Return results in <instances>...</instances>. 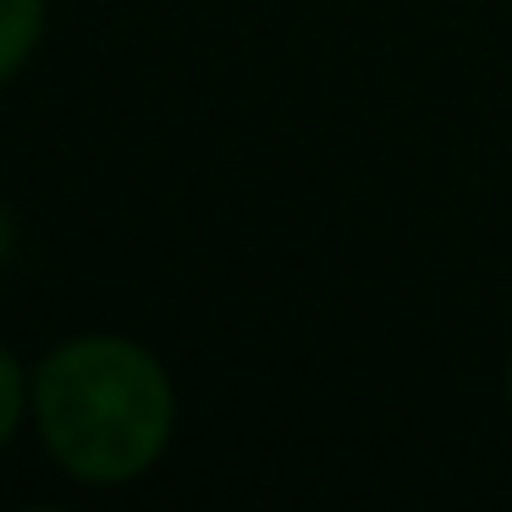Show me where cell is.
Here are the masks:
<instances>
[{
	"instance_id": "2",
	"label": "cell",
	"mask_w": 512,
	"mask_h": 512,
	"mask_svg": "<svg viewBox=\"0 0 512 512\" xmlns=\"http://www.w3.org/2000/svg\"><path fill=\"white\" fill-rule=\"evenodd\" d=\"M50 34V0H0V94L12 89Z\"/></svg>"
},
{
	"instance_id": "1",
	"label": "cell",
	"mask_w": 512,
	"mask_h": 512,
	"mask_svg": "<svg viewBox=\"0 0 512 512\" xmlns=\"http://www.w3.org/2000/svg\"><path fill=\"white\" fill-rule=\"evenodd\" d=\"M182 391L133 331H67L34 358V441L78 490H133L171 457Z\"/></svg>"
},
{
	"instance_id": "4",
	"label": "cell",
	"mask_w": 512,
	"mask_h": 512,
	"mask_svg": "<svg viewBox=\"0 0 512 512\" xmlns=\"http://www.w3.org/2000/svg\"><path fill=\"white\" fill-rule=\"evenodd\" d=\"M17 237H23V226H17V215H12V204L0 199V270L17 259Z\"/></svg>"
},
{
	"instance_id": "5",
	"label": "cell",
	"mask_w": 512,
	"mask_h": 512,
	"mask_svg": "<svg viewBox=\"0 0 512 512\" xmlns=\"http://www.w3.org/2000/svg\"><path fill=\"white\" fill-rule=\"evenodd\" d=\"M501 402H507V413H512V353H507V364H501Z\"/></svg>"
},
{
	"instance_id": "3",
	"label": "cell",
	"mask_w": 512,
	"mask_h": 512,
	"mask_svg": "<svg viewBox=\"0 0 512 512\" xmlns=\"http://www.w3.org/2000/svg\"><path fill=\"white\" fill-rule=\"evenodd\" d=\"M34 430V358L0 342V457Z\"/></svg>"
}]
</instances>
